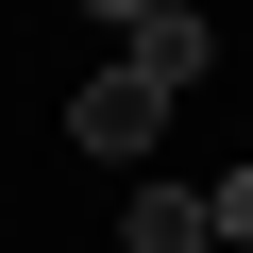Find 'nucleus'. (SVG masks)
I'll use <instances>...</instances> for the list:
<instances>
[{
    "label": "nucleus",
    "mask_w": 253,
    "mask_h": 253,
    "mask_svg": "<svg viewBox=\"0 0 253 253\" xmlns=\"http://www.w3.org/2000/svg\"><path fill=\"white\" fill-rule=\"evenodd\" d=\"M152 135H169V84H152V68H135V51H118V68H101V84H84V101H68V152H101V169H135V152H152Z\"/></svg>",
    "instance_id": "1"
},
{
    "label": "nucleus",
    "mask_w": 253,
    "mask_h": 253,
    "mask_svg": "<svg viewBox=\"0 0 253 253\" xmlns=\"http://www.w3.org/2000/svg\"><path fill=\"white\" fill-rule=\"evenodd\" d=\"M118 253H219V203H203V186H135Z\"/></svg>",
    "instance_id": "2"
},
{
    "label": "nucleus",
    "mask_w": 253,
    "mask_h": 253,
    "mask_svg": "<svg viewBox=\"0 0 253 253\" xmlns=\"http://www.w3.org/2000/svg\"><path fill=\"white\" fill-rule=\"evenodd\" d=\"M135 68H152V84H169V101H186V84H203V17H186V0H169V17H152V34H135Z\"/></svg>",
    "instance_id": "3"
},
{
    "label": "nucleus",
    "mask_w": 253,
    "mask_h": 253,
    "mask_svg": "<svg viewBox=\"0 0 253 253\" xmlns=\"http://www.w3.org/2000/svg\"><path fill=\"white\" fill-rule=\"evenodd\" d=\"M203 203H219V236H253V169H236V186H203Z\"/></svg>",
    "instance_id": "4"
},
{
    "label": "nucleus",
    "mask_w": 253,
    "mask_h": 253,
    "mask_svg": "<svg viewBox=\"0 0 253 253\" xmlns=\"http://www.w3.org/2000/svg\"><path fill=\"white\" fill-rule=\"evenodd\" d=\"M84 17H118V34H152V17H169V0H84Z\"/></svg>",
    "instance_id": "5"
}]
</instances>
